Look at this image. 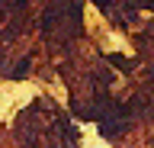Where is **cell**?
<instances>
[{
  "label": "cell",
  "instance_id": "cell-1",
  "mask_svg": "<svg viewBox=\"0 0 154 148\" xmlns=\"http://www.w3.org/2000/svg\"><path fill=\"white\" fill-rule=\"evenodd\" d=\"M109 61H112L116 68H132V61H128V58H122V55H109Z\"/></svg>",
  "mask_w": 154,
  "mask_h": 148
}]
</instances>
